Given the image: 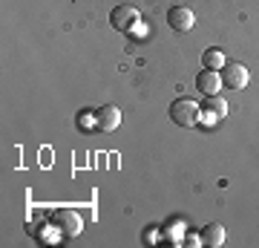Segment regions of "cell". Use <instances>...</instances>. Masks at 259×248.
Returning <instances> with one entry per match:
<instances>
[{"label": "cell", "mask_w": 259, "mask_h": 248, "mask_svg": "<svg viewBox=\"0 0 259 248\" xmlns=\"http://www.w3.org/2000/svg\"><path fill=\"white\" fill-rule=\"evenodd\" d=\"M167 116H170V121L179 124V127H193V124H199V119H202V107H199L193 98L182 95V98H176V101H170Z\"/></svg>", "instance_id": "6da1fadb"}, {"label": "cell", "mask_w": 259, "mask_h": 248, "mask_svg": "<svg viewBox=\"0 0 259 248\" xmlns=\"http://www.w3.org/2000/svg\"><path fill=\"white\" fill-rule=\"evenodd\" d=\"M52 225H58L61 237H78V234L83 231L81 217H78L75 211H69V208H61V211L52 214Z\"/></svg>", "instance_id": "7a4b0ae2"}, {"label": "cell", "mask_w": 259, "mask_h": 248, "mask_svg": "<svg viewBox=\"0 0 259 248\" xmlns=\"http://www.w3.org/2000/svg\"><path fill=\"white\" fill-rule=\"evenodd\" d=\"M219 75H222V84L228 87V90H233V92L245 90L248 81H250L248 66H242V64H225L222 69H219Z\"/></svg>", "instance_id": "3957f363"}, {"label": "cell", "mask_w": 259, "mask_h": 248, "mask_svg": "<svg viewBox=\"0 0 259 248\" xmlns=\"http://www.w3.org/2000/svg\"><path fill=\"white\" fill-rule=\"evenodd\" d=\"M139 20H141L139 9H136V6H127V3H124V6H115V9L110 12V26L118 29V32H130Z\"/></svg>", "instance_id": "277c9868"}, {"label": "cell", "mask_w": 259, "mask_h": 248, "mask_svg": "<svg viewBox=\"0 0 259 248\" xmlns=\"http://www.w3.org/2000/svg\"><path fill=\"white\" fill-rule=\"evenodd\" d=\"M167 26L176 29V32H190L196 26V15L190 6H173L167 9Z\"/></svg>", "instance_id": "5b68a950"}, {"label": "cell", "mask_w": 259, "mask_h": 248, "mask_svg": "<svg viewBox=\"0 0 259 248\" xmlns=\"http://www.w3.org/2000/svg\"><path fill=\"white\" fill-rule=\"evenodd\" d=\"M118 124H121V110H118V107L104 104V107L95 110V127L101 130V133H112Z\"/></svg>", "instance_id": "8992f818"}, {"label": "cell", "mask_w": 259, "mask_h": 248, "mask_svg": "<svg viewBox=\"0 0 259 248\" xmlns=\"http://www.w3.org/2000/svg\"><path fill=\"white\" fill-rule=\"evenodd\" d=\"M202 113H204V119H202L204 124H216V121H222L228 116V101H225L222 95H207Z\"/></svg>", "instance_id": "52a82bcc"}, {"label": "cell", "mask_w": 259, "mask_h": 248, "mask_svg": "<svg viewBox=\"0 0 259 248\" xmlns=\"http://www.w3.org/2000/svg\"><path fill=\"white\" fill-rule=\"evenodd\" d=\"M219 87H222V75H219V69H202V73L196 75V90L202 92L204 98H207V95H216Z\"/></svg>", "instance_id": "ba28073f"}, {"label": "cell", "mask_w": 259, "mask_h": 248, "mask_svg": "<svg viewBox=\"0 0 259 248\" xmlns=\"http://www.w3.org/2000/svg\"><path fill=\"white\" fill-rule=\"evenodd\" d=\"M199 237H202L204 245H213V248H216V245H222V242H225V228L219 225V222H207Z\"/></svg>", "instance_id": "9c48e42d"}, {"label": "cell", "mask_w": 259, "mask_h": 248, "mask_svg": "<svg viewBox=\"0 0 259 248\" xmlns=\"http://www.w3.org/2000/svg\"><path fill=\"white\" fill-rule=\"evenodd\" d=\"M202 64H204V69H222V66H225V55L219 52V49H204Z\"/></svg>", "instance_id": "30bf717a"}]
</instances>
